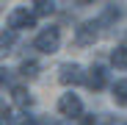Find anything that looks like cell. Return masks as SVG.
Here are the masks:
<instances>
[{
	"label": "cell",
	"mask_w": 127,
	"mask_h": 125,
	"mask_svg": "<svg viewBox=\"0 0 127 125\" xmlns=\"http://www.w3.org/2000/svg\"><path fill=\"white\" fill-rule=\"evenodd\" d=\"M11 95H14V103H17V106H31V103H33V97L28 95V89H22V86H14L11 89Z\"/></svg>",
	"instance_id": "obj_9"
},
{
	"label": "cell",
	"mask_w": 127,
	"mask_h": 125,
	"mask_svg": "<svg viewBox=\"0 0 127 125\" xmlns=\"http://www.w3.org/2000/svg\"><path fill=\"white\" fill-rule=\"evenodd\" d=\"M111 64L116 70H127V45H119L113 53H111Z\"/></svg>",
	"instance_id": "obj_8"
},
{
	"label": "cell",
	"mask_w": 127,
	"mask_h": 125,
	"mask_svg": "<svg viewBox=\"0 0 127 125\" xmlns=\"http://www.w3.org/2000/svg\"><path fill=\"white\" fill-rule=\"evenodd\" d=\"M111 92H113V103H116V106H122V109H127V78H122V81H116Z\"/></svg>",
	"instance_id": "obj_7"
},
{
	"label": "cell",
	"mask_w": 127,
	"mask_h": 125,
	"mask_svg": "<svg viewBox=\"0 0 127 125\" xmlns=\"http://www.w3.org/2000/svg\"><path fill=\"white\" fill-rule=\"evenodd\" d=\"M97 36H99V22H83L80 28H77V33H75V42L80 47H86V45H94L97 42Z\"/></svg>",
	"instance_id": "obj_4"
},
{
	"label": "cell",
	"mask_w": 127,
	"mask_h": 125,
	"mask_svg": "<svg viewBox=\"0 0 127 125\" xmlns=\"http://www.w3.org/2000/svg\"><path fill=\"white\" fill-rule=\"evenodd\" d=\"M36 25V14L28 8H14L8 14V28L11 31H22V28H33Z\"/></svg>",
	"instance_id": "obj_2"
},
{
	"label": "cell",
	"mask_w": 127,
	"mask_h": 125,
	"mask_svg": "<svg viewBox=\"0 0 127 125\" xmlns=\"http://www.w3.org/2000/svg\"><path fill=\"white\" fill-rule=\"evenodd\" d=\"M33 47H36L39 53H47V56L58 53V47H61V31H58V28H44V31L33 39Z\"/></svg>",
	"instance_id": "obj_1"
},
{
	"label": "cell",
	"mask_w": 127,
	"mask_h": 125,
	"mask_svg": "<svg viewBox=\"0 0 127 125\" xmlns=\"http://www.w3.org/2000/svg\"><path fill=\"white\" fill-rule=\"evenodd\" d=\"M19 72H22V75H28V78H33V75L39 72V64H36V61H22Z\"/></svg>",
	"instance_id": "obj_11"
},
{
	"label": "cell",
	"mask_w": 127,
	"mask_h": 125,
	"mask_svg": "<svg viewBox=\"0 0 127 125\" xmlns=\"http://www.w3.org/2000/svg\"><path fill=\"white\" fill-rule=\"evenodd\" d=\"M105 83H108V72H105V67H91V70L86 72V86H89V89L99 92V89H105Z\"/></svg>",
	"instance_id": "obj_6"
},
{
	"label": "cell",
	"mask_w": 127,
	"mask_h": 125,
	"mask_svg": "<svg viewBox=\"0 0 127 125\" xmlns=\"http://www.w3.org/2000/svg\"><path fill=\"white\" fill-rule=\"evenodd\" d=\"M33 14H53L55 11V3H47V0H39V3H33Z\"/></svg>",
	"instance_id": "obj_10"
},
{
	"label": "cell",
	"mask_w": 127,
	"mask_h": 125,
	"mask_svg": "<svg viewBox=\"0 0 127 125\" xmlns=\"http://www.w3.org/2000/svg\"><path fill=\"white\" fill-rule=\"evenodd\" d=\"M99 125H113V120L111 117H99Z\"/></svg>",
	"instance_id": "obj_13"
},
{
	"label": "cell",
	"mask_w": 127,
	"mask_h": 125,
	"mask_svg": "<svg viewBox=\"0 0 127 125\" xmlns=\"http://www.w3.org/2000/svg\"><path fill=\"white\" fill-rule=\"evenodd\" d=\"M80 111H83V103H80V97L77 95H61V100H58V114L61 117H80Z\"/></svg>",
	"instance_id": "obj_3"
},
{
	"label": "cell",
	"mask_w": 127,
	"mask_h": 125,
	"mask_svg": "<svg viewBox=\"0 0 127 125\" xmlns=\"http://www.w3.org/2000/svg\"><path fill=\"white\" fill-rule=\"evenodd\" d=\"M11 42H14V33H11V31H3V33H0V47H8Z\"/></svg>",
	"instance_id": "obj_12"
},
{
	"label": "cell",
	"mask_w": 127,
	"mask_h": 125,
	"mask_svg": "<svg viewBox=\"0 0 127 125\" xmlns=\"http://www.w3.org/2000/svg\"><path fill=\"white\" fill-rule=\"evenodd\" d=\"M124 125H127V122H124Z\"/></svg>",
	"instance_id": "obj_14"
},
{
	"label": "cell",
	"mask_w": 127,
	"mask_h": 125,
	"mask_svg": "<svg viewBox=\"0 0 127 125\" xmlns=\"http://www.w3.org/2000/svg\"><path fill=\"white\" fill-rule=\"evenodd\" d=\"M58 81L64 83V86H69V83H86V72L80 70V64H64Z\"/></svg>",
	"instance_id": "obj_5"
}]
</instances>
